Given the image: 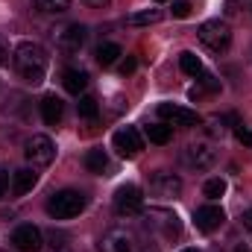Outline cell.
Masks as SVG:
<instances>
[{"mask_svg":"<svg viewBox=\"0 0 252 252\" xmlns=\"http://www.w3.org/2000/svg\"><path fill=\"white\" fill-rule=\"evenodd\" d=\"M223 220H226V214H223L220 205H202V208H196V214H193V223H196L199 232H214V229L223 226Z\"/></svg>","mask_w":252,"mask_h":252,"instance_id":"cell-13","label":"cell"},{"mask_svg":"<svg viewBox=\"0 0 252 252\" xmlns=\"http://www.w3.org/2000/svg\"><path fill=\"white\" fill-rule=\"evenodd\" d=\"M202 193H205L208 199H220V196L226 193V182H223V179H208V182L202 185Z\"/></svg>","mask_w":252,"mask_h":252,"instance_id":"cell-25","label":"cell"},{"mask_svg":"<svg viewBox=\"0 0 252 252\" xmlns=\"http://www.w3.org/2000/svg\"><path fill=\"white\" fill-rule=\"evenodd\" d=\"M62 82H64V88L70 91V94H82L85 88H88V73L82 70V67H67L62 73Z\"/></svg>","mask_w":252,"mask_h":252,"instance_id":"cell-17","label":"cell"},{"mask_svg":"<svg viewBox=\"0 0 252 252\" xmlns=\"http://www.w3.org/2000/svg\"><path fill=\"white\" fill-rule=\"evenodd\" d=\"M132 70H135V59H126V62L121 64V73H124V76H129Z\"/></svg>","mask_w":252,"mask_h":252,"instance_id":"cell-30","label":"cell"},{"mask_svg":"<svg viewBox=\"0 0 252 252\" xmlns=\"http://www.w3.org/2000/svg\"><path fill=\"white\" fill-rule=\"evenodd\" d=\"M85 208V196L79 190H59L47 199V214L53 220H70Z\"/></svg>","mask_w":252,"mask_h":252,"instance_id":"cell-2","label":"cell"},{"mask_svg":"<svg viewBox=\"0 0 252 252\" xmlns=\"http://www.w3.org/2000/svg\"><path fill=\"white\" fill-rule=\"evenodd\" d=\"M41 118H44V124L47 126H59L64 118V103L56 97V94H47L44 100H41Z\"/></svg>","mask_w":252,"mask_h":252,"instance_id":"cell-15","label":"cell"},{"mask_svg":"<svg viewBox=\"0 0 252 252\" xmlns=\"http://www.w3.org/2000/svg\"><path fill=\"white\" fill-rule=\"evenodd\" d=\"M138 250H141V244H138L135 232L124 229V226H115L100 238V252H138Z\"/></svg>","mask_w":252,"mask_h":252,"instance_id":"cell-4","label":"cell"},{"mask_svg":"<svg viewBox=\"0 0 252 252\" xmlns=\"http://www.w3.org/2000/svg\"><path fill=\"white\" fill-rule=\"evenodd\" d=\"M150 190H153L156 196H164V199H170V196H179V190H182V179H179L176 173L156 170V173L150 176Z\"/></svg>","mask_w":252,"mask_h":252,"instance_id":"cell-12","label":"cell"},{"mask_svg":"<svg viewBox=\"0 0 252 252\" xmlns=\"http://www.w3.org/2000/svg\"><path fill=\"white\" fill-rule=\"evenodd\" d=\"M208 135H223V121L220 118H211L208 121Z\"/></svg>","mask_w":252,"mask_h":252,"instance_id":"cell-29","label":"cell"},{"mask_svg":"<svg viewBox=\"0 0 252 252\" xmlns=\"http://www.w3.org/2000/svg\"><path fill=\"white\" fill-rule=\"evenodd\" d=\"M158 118L167 121V124H176V126H196L199 124V115L196 112L182 109V106H170V103H161L158 106Z\"/></svg>","mask_w":252,"mask_h":252,"instance_id":"cell-14","label":"cell"},{"mask_svg":"<svg viewBox=\"0 0 252 252\" xmlns=\"http://www.w3.org/2000/svg\"><path fill=\"white\" fill-rule=\"evenodd\" d=\"M35 182H38V173H35L32 167H21V170H15V176H12V193H15V196H24L27 190H32Z\"/></svg>","mask_w":252,"mask_h":252,"instance_id":"cell-16","label":"cell"},{"mask_svg":"<svg viewBox=\"0 0 252 252\" xmlns=\"http://www.w3.org/2000/svg\"><path fill=\"white\" fill-rule=\"evenodd\" d=\"M190 15V3L188 0H176L173 3V18H188Z\"/></svg>","mask_w":252,"mask_h":252,"instance_id":"cell-26","label":"cell"},{"mask_svg":"<svg viewBox=\"0 0 252 252\" xmlns=\"http://www.w3.org/2000/svg\"><path fill=\"white\" fill-rule=\"evenodd\" d=\"M185 164L193 167V170H208L214 161H217V150L208 144V141H196V144H188L185 153H182Z\"/></svg>","mask_w":252,"mask_h":252,"instance_id":"cell-7","label":"cell"},{"mask_svg":"<svg viewBox=\"0 0 252 252\" xmlns=\"http://www.w3.org/2000/svg\"><path fill=\"white\" fill-rule=\"evenodd\" d=\"M12 247L18 252H38L41 250V229L32 223H24L12 232Z\"/></svg>","mask_w":252,"mask_h":252,"instance_id":"cell-11","label":"cell"},{"mask_svg":"<svg viewBox=\"0 0 252 252\" xmlns=\"http://www.w3.org/2000/svg\"><path fill=\"white\" fill-rule=\"evenodd\" d=\"M12 62H15V70L21 73V79H27L30 85H38L47 73V53L35 41H21L15 47Z\"/></svg>","mask_w":252,"mask_h":252,"instance_id":"cell-1","label":"cell"},{"mask_svg":"<svg viewBox=\"0 0 252 252\" xmlns=\"http://www.w3.org/2000/svg\"><path fill=\"white\" fill-rule=\"evenodd\" d=\"M196 35H199V41H202L208 50H214V53H223V50H229V44H232V30H229V24L220 21V18L205 21V24L196 30Z\"/></svg>","mask_w":252,"mask_h":252,"instance_id":"cell-3","label":"cell"},{"mask_svg":"<svg viewBox=\"0 0 252 252\" xmlns=\"http://www.w3.org/2000/svg\"><path fill=\"white\" fill-rule=\"evenodd\" d=\"M179 67H182V73H188V76L202 73V62H199V56H193V53H188V50L179 56Z\"/></svg>","mask_w":252,"mask_h":252,"instance_id":"cell-23","label":"cell"},{"mask_svg":"<svg viewBox=\"0 0 252 252\" xmlns=\"http://www.w3.org/2000/svg\"><path fill=\"white\" fill-rule=\"evenodd\" d=\"M182 252H196V250H182Z\"/></svg>","mask_w":252,"mask_h":252,"instance_id":"cell-37","label":"cell"},{"mask_svg":"<svg viewBox=\"0 0 252 252\" xmlns=\"http://www.w3.org/2000/svg\"><path fill=\"white\" fill-rule=\"evenodd\" d=\"M147 226L153 232H161L164 238H179V232H182L179 217L173 211H167V208H150L147 211Z\"/></svg>","mask_w":252,"mask_h":252,"instance_id":"cell-6","label":"cell"},{"mask_svg":"<svg viewBox=\"0 0 252 252\" xmlns=\"http://www.w3.org/2000/svg\"><path fill=\"white\" fill-rule=\"evenodd\" d=\"M124 50H121V44H115V41H103L100 47H97V62L103 64V67H109V64H115L118 62V56H121Z\"/></svg>","mask_w":252,"mask_h":252,"instance_id":"cell-19","label":"cell"},{"mask_svg":"<svg viewBox=\"0 0 252 252\" xmlns=\"http://www.w3.org/2000/svg\"><path fill=\"white\" fill-rule=\"evenodd\" d=\"M235 135H238V141H241V144L252 147V129H244V126H238V129H235Z\"/></svg>","mask_w":252,"mask_h":252,"instance_id":"cell-28","label":"cell"},{"mask_svg":"<svg viewBox=\"0 0 252 252\" xmlns=\"http://www.w3.org/2000/svg\"><path fill=\"white\" fill-rule=\"evenodd\" d=\"M6 56H9V53H6V47H3V41H0V64H6Z\"/></svg>","mask_w":252,"mask_h":252,"instance_id":"cell-34","label":"cell"},{"mask_svg":"<svg viewBox=\"0 0 252 252\" xmlns=\"http://www.w3.org/2000/svg\"><path fill=\"white\" fill-rule=\"evenodd\" d=\"M88 6H94V9H103V6H109V0H85Z\"/></svg>","mask_w":252,"mask_h":252,"instance_id":"cell-32","label":"cell"},{"mask_svg":"<svg viewBox=\"0 0 252 252\" xmlns=\"http://www.w3.org/2000/svg\"><path fill=\"white\" fill-rule=\"evenodd\" d=\"M235 252H252V250L247 247V244H238V247H235Z\"/></svg>","mask_w":252,"mask_h":252,"instance_id":"cell-35","label":"cell"},{"mask_svg":"<svg viewBox=\"0 0 252 252\" xmlns=\"http://www.w3.org/2000/svg\"><path fill=\"white\" fill-rule=\"evenodd\" d=\"M76 109H79V118H85V121H94L97 118V112H100V106H97V100L94 97H79V103H76Z\"/></svg>","mask_w":252,"mask_h":252,"instance_id":"cell-24","label":"cell"},{"mask_svg":"<svg viewBox=\"0 0 252 252\" xmlns=\"http://www.w3.org/2000/svg\"><path fill=\"white\" fill-rule=\"evenodd\" d=\"M161 21V12L158 9H144V12H135L126 18L129 27H150V24H158Z\"/></svg>","mask_w":252,"mask_h":252,"instance_id":"cell-21","label":"cell"},{"mask_svg":"<svg viewBox=\"0 0 252 252\" xmlns=\"http://www.w3.org/2000/svg\"><path fill=\"white\" fill-rule=\"evenodd\" d=\"M115 208H118V214H124V217H135V214H141V211H144L141 188H135V185H124V188H118V193H115Z\"/></svg>","mask_w":252,"mask_h":252,"instance_id":"cell-9","label":"cell"},{"mask_svg":"<svg viewBox=\"0 0 252 252\" xmlns=\"http://www.w3.org/2000/svg\"><path fill=\"white\" fill-rule=\"evenodd\" d=\"M158 3H161V0H158Z\"/></svg>","mask_w":252,"mask_h":252,"instance_id":"cell-38","label":"cell"},{"mask_svg":"<svg viewBox=\"0 0 252 252\" xmlns=\"http://www.w3.org/2000/svg\"><path fill=\"white\" fill-rule=\"evenodd\" d=\"M70 0H32V9L41 12V15H62L67 12Z\"/></svg>","mask_w":252,"mask_h":252,"instance_id":"cell-20","label":"cell"},{"mask_svg":"<svg viewBox=\"0 0 252 252\" xmlns=\"http://www.w3.org/2000/svg\"><path fill=\"white\" fill-rule=\"evenodd\" d=\"M85 167H88V173L103 176V173L109 170V156H106V150H88V156H85Z\"/></svg>","mask_w":252,"mask_h":252,"instance_id":"cell-18","label":"cell"},{"mask_svg":"<svg viewBox=\"0 0 252 252\" xmlns=\"http://www.w3.org/2000/svg\"><path fill=\"white\" fill-rule=\"evenodd\" d=\"M244 3H250V0H226V15H238L241 9H244Z\"/></svg>","mask_w":252,"mask_h":252,"instance_id":"cell-27","label":"cell"},{"mask_svg":"<svg viewBox=\"0 0 252 252\" xmlns=\"http://www.w3.org/2000/svg\"><path fill=\"white\" fill-rule=\"evenodd\" d=\"M144 132H147V138H150L153 144H167V141L173 138V129L164 126V124H150Z\"/></svg>","mask_w":252,"mask_h":252,"instance_id":"cell-22","label":"cell"},{"mask_svg":"<svg viewBox=\"0 0 252 252\" xmlns=\"http://www.w3.org/2000/svg\"><path fill=\"white\" fill-rule=\"evenodd\" d=\"M241 220H244V229H252V208L244 211V217H241Z\"/></svg>","mask_w":252,"mask_h":252,"instance_id":"cell-31","label":"cell"},{"mask_svg":"<svg viewBox=\"0 0 252 252\" xmlns=\"http://www.w3.org/2000/svg\"><path fill=\"white\" fill-rule=\"evenodd\" d=\"M85 38H88V30L82 24H67L64 30H59V35H56V47L62 50L64 56H73V53L82 50Z\"/></svg>","mask_w":252,"mask_h":252,"instance_id":"cell-8","label":"cell"},{"mask_svg":"<svg viewBox=\"0 0 252 252\" xmlns=\"http://www.w3.org/2000/svg\"><path fill=\"white\" fill-rule=\"evenodd\" d=\"M24 156H27V161H30L32 167H44V164L53 161L56 144H53L47 135H32V138L27 141V147H24Z\"/></svg>","mask_w":252,"mask_h":252,"instance_id":"cell-5","label":"cell"},{"mask_svg":"<svg viewBox=\"0 0 252 252\" xmlns=\"http://www.w3.org/2000/svg\"><path fill=\"white\" fill-rule=\"evenodd\" d=\"M112 144H115V150H118L124 158H135V156L144 150V138L138 135V129H135V126L118 129V132H115V138H112Z\"/></svg>","mask_w":252,"mask_h":252,"instance_id":"cell-10","label":"cell"},{"mask_svg":"<svg viewBox=\"0 0 252 252\" xmlns=\"http://www.w3.org/2000/svg\"><path fill=\"white\" fill-rule=\"evenodd\" d=\"M3 193H6V173L0 170V196H3Z\"/></svg>","mask_w":252,"mask_h":252,"instance_id":"cell-33","label":"cell"},{"mask_svg":"<svg viewBox=\"0 0 252 252\" xmlns=\"http://www.w3.org/2000/svg\"><path fill=\"white\" fill-rule=\"evenodd\" d=\"M50 252H70L67 247H50Z\"/></svg>","mask_w":252,"mask_h":252,"instance_id":"cell-36","label":"cell"}]
</instances>
